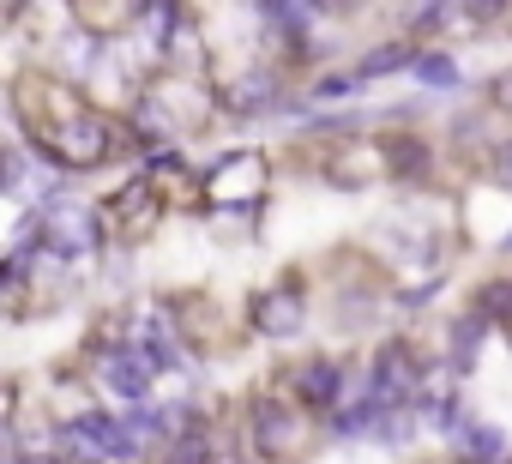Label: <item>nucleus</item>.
I'll return each mask as SVG.
<instances>
[{"label":"nucleus","instance_id":"nucleus-4","mask_svg":"<svg viewBox=\"0 0 512 464\" xmlns=\"http://www.w3.org/2000/svg\"><path fill=\"white\" fill-rule=\"evenodd\" d=\"M253 326H260L266 338H290L302 326V290L296 284H278L266 296H253Z\"/></svg>","mask_w":512,"mask_h":464},{"label":"nucleus","instance_id":"nucleus-11","mask_svg":"<svg viewBox=\"0 0 512 464\" xmlns=\"http://www.w3.org/2000/svg\"><path fill=\"white\" fill-rule=\"evenodd\" d=\"M398 67H416V49L410 43H380V49H368V61L356 67L362 79H380V73H398Z\"/></svg>","mask_w":512,"mask_h":464},{"label":"nucleus","instance_id":"nucleus-1","mask_svg":"<svg viewBox=\"0 0 512 464\" xmlns=\"http://www.w3.org/2000/svg\"><path fill=\"white\" fill-rule=\"evenodd\" d=\"M37 145H43V157L61 163V169H97V163L109 157V127H103L97 115H67V121H55Z\"/></svg>","mask_w":512,"mask_h":464},{"label":"nucleus","instance_id":"nucleus-7","mask_svg":"<svg viewBox=\"0 0 512 464\" xmlns=\"http://www.w3.org/2000/svg\"><path fill=\"white\" fill-rule=\"evenodd\" d=\"M380 157H386V175H398V181H422L428 163H434L416 133H386V139H380Z\"/></svg>","mask_w":512,"mask_h":464},{"label":"nucleus","instance_id":"nucleus-3","mask_svg":"<svg viewBox=\"0 0 512 464\" xmlns=\"http://www.w3.org/2000/svg\"><path fill=\"white\" fill-rule=\"evenodd\" d=\"M253 452H260L266 464H284L296 452V416H290V404H278V398L253 404Z\"/></svg>","mask_w":512,"mask_h":464},{"label":"nucleus","instance_id":"nucleus-16","mask_svg":"<svg viewBox=\"0 0 512 464\" xmlns=\"http://www.w3.org/2000/svg\"><path fill=\"white\" fill-rule=\"evenodd\" d=\"M464 446H470L476 458H500V452H506V434L488 428V422H470V428H464Z\"/></svg>","mask_w":512,"mask_h":464},{"label":"nucleus","instance_id":"nucleus-20","mask_svg":"<svg viewBox=\"0 0 512 464\" xmlns=\"http://www.w3.org/2000/svg\"><path fill=\"white\" fill-rule=\"evenodd\" d=\"M494 181H500V187H512V139H506V145H494Z\"/></svg>","mask_w":512,"mask_h":464},{"label":"nucleus","instance_id":"nucleus-22","mask_svg":"<svg viewBox=\"0 0 512 464\" xmlns=\"http://www.w3.org/2000/svg\"><path fill=\"white\" fill-rule=\"evenodd\" d=\"M326 7H338V13H356V7H368V0H326Z\"/></svg>","mask_w":512,"mask_h":464},{"label":"nucleus","instance_id":"nucleus-12","mask_svg":"<svg viewBox=\"0 0 512 464\" xmlns=\"http://www.w3.org/2000/svg\"><path fill=\"white\" fill-rule=\"evenodd\" d=\"M428 91H452L458 85V61L452 55H416V67H410Z\"/></svg>","mask_w":512,"mask_h":464},{"label":"nucleus","instance_id":"nucleus-24","mask_svg":"<svg viewBox=\"0 0 512 464\" xmlns=\"http://www.w3.org/2000/svg\"><path fill=\"white\" fill-rule=\"evenodd\" d=\"M19 464H25V458H19ZM43 464H55V458H43Z\"/></svg>","mask_w":512,"mask_h":464},{"label":"nucleus","instance_id":"nucleus-21","mask_svg":"<svg viewBox=\"0 0 512 464\" xmlns=\"http://www.w3.org/2000/svg\"><path fill=\"white\" fill-rule=\"evenodd\" d=\"M494 103H506V109H512V73H500V85H494Z\"/></svg>","mask_w":512,"mask_h":464},{"label":"nucleus","instance_id":"nucleus-23","mask_svg":"<svg viewBox=\"0 0 512 464\" xmlns=\"http://www.w3.org/2000/svg\"><path fill=\"white\" fill-rule=\"evenodd\" d=\"M19 7H25V0H7V13H19Z\"/></svg>","mask_w":512,"mask_h":464},{"label":"nucleus","instance_id":"nucleus-14","mask_svg":"<svg viewBox=\"0 0 512 464\" xmlns=\"http://www.w3.org/2000/svg\"><path fill=\"white\" fill-rule=\"evenodd\" d=\"M476 344H482V320H458L452 326V374H470Z\"/></svg>","mask_w":512,"mask_h":464},{"label":"nucleus","instance_id":"nucleus-15","mask_svg":"<svg viewBox=\"0 0 512 464\" xmlns=\"http://www.w3.org/2000/svg\"><path fill=\"white\" fill-rule=\"evenodd\" d=\"M169 416H175V410H151V404H139V410H133V416H121V422H127V434H133V440H157V434L169 428Z\"/></svg>","mask_w":512,"mask_h":464},{"label":"nucleus","instance_id":"nucleus-10","mask_svg":"<svg viewBox=\"0 0 512 464\" xmlns=\"http://www.w3.org/2000/svg\"><path fill=\"white\" fill-rule=\"evenodd\" d=\"M163 464H217V446H211V440H205L199 428H181V434L169 440Z\"/></svg>","mask_w":512,"mask_h":464},{"label":"nucleus","instance_id":"nucleus-9","mask_svg":"<svg viewBox=\"0 0 512 464\" xmlns=\"http://www.w3.org/2000/svg\"><path fill=\"white\" fill-rule=\"evenodd\" d=\"M326 7V0H266V13H272V25L290 37V43H302V31L314 25V13Z\"/></svg>","mask_w":512,"mask_h":464},{"label":"nucleus","instance_id":"nucleus-8","mask_svg":"<svg viewBox=\"0 0 512 464\" xmlns=\"http://www.w3.org/2000/svg\"><path fill=\"white\" fill-rule=\"evenodd\" d=\"M278 103V79L272 73H241L235 85H223V109L229 115H260Z\"/></svg>","mask_w":512,"mask_h":464},{"label":"nucleus","instance_id":"nucleus-5","mask_svg":"<svg viewBox=\"0 0 512 464\" xmlns=\"http://www.w3.org/2000/svg\"><path fill=\"white\" fill-rule=\"evenodd\" d=\"M344 386H350V374H344L338 362H308V368H296V404H308V410H338Z\"/></svg>","mask_w":512,"mask_h":464},{"label":"nucleus","instance_id":"nucleus-13","mask_svg":"<svg viewBox=\"0 0 512 464\" xmlns=\"http://www.w3.org/2000/svg\"><path fill=\"white\" fill-rule=\"evenodd\" d=\"M476 314L506 326V320H512V278H494V284H482V290H476Z\"/></svg>","mask_w":512,"mask_h":464},{"label":"nucleus","instance_id":"nucleus-19","mask_svg":"<svg viewBox=\"0 0 512 464\" xmlns=\"http://www.w3.org/2000/svg\"><path fill=\"white\" fill-rule=\"evenodd\" d=\"M458 7H464L470 25H494V19L506 13V0H458Z\"/></svg>","mask_w":512,"mask_h":464},{"label":"nucleus","instance_id":"nucleus-6","mask_svg":"<svg viewBox=\"0 0 512 464\" xmlns=\"http://www.w3.org/2000/svg\"><path fill=\"white\" fill-rule=\"evenodd\" d=\"M151 374H157V362L139 350V356H109L103 362V380H109V392H121V398H133V404H145V392H151Z\"/></svg>","mask_w":512,"mask_h":464},{"label":"nucleus","instance_id":"nucleus-18","mask_svg":"<svg viewBox=\"0 0 512 464\" xmlns=\"http://www.w3.org/2000/svg\"><path fill=\"white\" fill-rule=\"evenodd\" d=\"M362 85H368L362 73H332V79H320V91H314V97H320V103H338V97H356Z\"/></svg>","mask_w":512,"mask_h":464},{"label":"nucleus","instance_id":"nucleus-17","mask_svg":"<svg viewBox=\"0 0 512 464\" xmlns=\"http://www.w3.org/2000/svg\"><path fill=\"white\" fill-rule=\"evenodd\" d=\"M452 13H464L458 0H422V7L410 13V31H440V25H446Z\"/></svg>","mask_w":512,"mask_h":464},{"label":"nucleus","instance_id":"nucleus-2","mask_svg":"<svg viewBox=\"0 0 512 464\" xmlns=\"http://www.w3.org/2000/svg\"><path fill=\"white\" fill-rule=\"evenodd\" d=\"M422 386V368H416V350L404 344V338H392L380 356H374V374H368V398H380L386 410L392 404H404L410 392Z\"/></svg>","mask_w":512,"mask_h":464},{"label":"nucleus","instance_id":"nucleus-25","mask_svg":"<svg viewBox=\"0 0 512 464\" xmlns=\"http://www.w3.org/2000/svg\"><path fill=\"white\" fill-rule=\"evenodd\" d=\"M458 464H470V458H458Z\"/></svg>","mask_w":512,"mask_h":464}]
</instances>
